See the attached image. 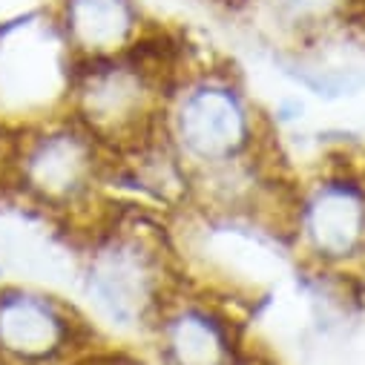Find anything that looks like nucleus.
Here are the masks:
<instances>
[{
  "mask_svg": "<svg viewBox=\"0 0 365 365\" xmlns=\"http://www.w3.org/2000/svg\"><path fill=\"white\" fill-rule=\"evenodd\" d=\"M185 282L161 213L113 196L81 227V311L107 339L144 345Z\"/></svg>",
  "mask_w": 365,
  "mask_h": 365,
  "instance_id": "1",
  "label": "nucleus"
},
{
  "mask_svg": "<svg viewBox=\"0 0 365 365\" xmlns=\"http://www.w3.org/2000/svg\"><path fill=\"white\" fill-rule=\"evenodd\" d=\"M113 153L66 110L12 124L0 181L55 219L83 227L113 196Z\"/></svg>",
  "mask_w": 365,
  "mask_h": 365,
  "instance_id": "2",
  "label": "nucleus"
},
{
  "mask_svg": "<svg viewBox=\"0 0 365 365\" xmlns=\"http://www.w3.org/2000/svg\"><path fill=\"white\" fill-rule=\"evenodd\" d=\"M161 130L193 178L277 147L245 81L222 63H193L170 89Z\"/></svg>",
  "mask_w": 365,
  "mask_h": 365,
  "instance_id": "3",
  "label": "nucleus"
},
{
  "mask_svg": "<svg viewBox=\"0 0 365 365\" xmlns=\"http://www.w3.org/2000/svg\"><path fill=\"white\" fill-rule=\"evenodd\" d=\"M285 245L311 273L365 277V155L331 150L297 175Z\"/></svg>",
  "mask_w": 365,
  "mask_h": 365,
  "instance_id": "4",
  "label": "nucleus"
},
{
  "mask_svg": "<svg viewBox=\"0 0 365 365\" xmlns=\"http://www.w3.org/2000/svg\"><path fill=\"white\" fill-rule=\"evenodd\" d=\"M107 336L81 305L21 282H0V365H69Z\"/></svg>",
  "mask_w": 365,
  "mask_h": 365,
  "instance_id": "5",
  "label": "nucleus"
},
{
  "mask_svg": "<svg viewBox=\"0 0 365 365\" xmlns=\"http://www.w3.org/2000/svg\"><path fill=\"white\" fill-rule=\"evenodd\" d=\"M144 348L158 365H233L250 339L233 299L187 279L161 308Z\"/></svg>",
  "mask_w": 365,
  "mask_h": 365,
  "instance_id": "6",
  "label": "nucleus"
},
{
  "mask_svg": "<svg viewBox=\"0 0 365 365\" xmlns=\"http://www.w3.org/2000/svg\"><path fill=\"white\" fill-rule=\"evenodd\" d=\"M52 21L72 63L124 55L147 29L138 0H58Z\"/></svg>",
  "mask_w": 365,
  "mask_h": 365,
  "instance_id": "7",
  "label": "nucleus"
},
{
  "mask_svg": "<svg viewBox=\"0 0 365 365\" xmlns=\"http://www.w3.org/2000/svg\"><path fill=\"white\" fill-rule=\"evenodd\" d=\"M253 4L273 35L299 46L354 26L365 9V0H253Z\"/></svg>",
  "mask_w": 365,
  "mask_h": 365,
  "instance_id": "8",
  "label": "nucleus"
},
{
  "mask_svg": "<svg viewBox=\"0 0 365 365\" xmlns=\"http://www.w3.org/2000/svg\"><path fill=\"white\" fill-rule=\"evenodd\" d=\"M69 365H158L144 345H130V342H113L104 339L96 348L83 351L75 356Z\"/></svg>",
  "mask_w": 365,
  "mask_h": 365,
  "instance_id": "9",
  "label": "nucleus"
},
{
  "mask_svg": "<svg viewBox=\"0 0 365 365\" xmlns=\"http://www.w3.org/2000/svg\"><path fill=\"white\" fill-rule=\"evenodd\" d=\"M233 365H273V362H270V359H264V356L250 345V348H247V351H245Z\"/></svg>",
  "mask_w": 365,
  "mask_h": 365,
  "instance_id": "10",
  "label": "nucleus"
},
{
  "mask_svg": "<svg viewBox=\"0 0 365 365\" xmlns=\"http://www.w3.org/2000/svg\"><path fill=\"white\" fill-rule=\"evenodd\" d=\"M9 63H12V66H21V61H18V58H15V61H9ZM12 75H15V78H21V69H18V72H12ZM24 86H35V75H29V72H26Z\"/></svg>",
  "mask_w": 365,
  "mask_h": 365,
  "instance_id": "11",
  "label": "nucleus"
}]
</instances>
